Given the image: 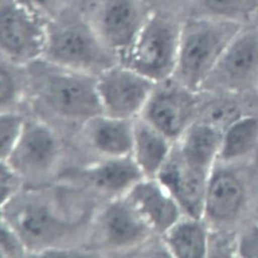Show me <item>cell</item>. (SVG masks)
<instances>
[{
    "label": "cell",
    "mask_w": 258,
    "mask_h": 258,
    "mask_svg": "<svg viewBox=\"0 0 258 258\" xmlns=\"http://www.w3.org/2000/svg\"><path fill=\"white\" fill-rule=\"evenodd\" d=\"M26 67L29 80L28 108L32 113L64 132V127H72L73 134L91 118L102 114L96 77L44 58Z\"/></svg>",
    "instance_id": "obj_2"
},
{
    "label": "cell",
    "mask_w": 258,
    "mask_h": 258,
    "mask_svg": "<svg viewBox=\"0 0 258 258\" xmlns=\"http://www.w3.org/2000/svg\"><path fill=\"white\" fill-rule=\"evenodd\" d=\"M27 67L0 57V111L28 108Z\"/></svg>",
    "instance_id": "obj_18"
},
{
    "label": "cell",
    "mask_w": 258,
    "mask_h": 258,
    "mask_svg": "<svg viewBox=\"0 0 258 258\" xmlns=\"http://www.w3.org/2000/svg\"><path fill=\"white\" fill-rule=\"evenodd\" d=\"M134 120L97 115L74 133L72 147L83 154V163L132 155Z\"/></svg>",
    "instance_id": "obj_12"
},
{
    "label": "cell",
    "mask_w": 258,
    "mask_h": 258,
    "mask_svg": "<svg viewBox=\"0 0 258 258\" xmlns=\"http://www.w3.org/2000/svg\"><path fill=\"white\" fill-rule=\"evenodd\" d=\"M25 188L21 175L8 163L0 160V207L5 206Z\"/></svg>",
    "instance_id": "obj_27"
},
{
    "label": "cell",
    "mask_w": 258,
    "mask_h": 258,
    "mask_svg": "<svg viewBox=\"0 0 258 258\" xmlns=\"http://www.w3.org/2000/svg\"><path fill=\"white\" fill-rule=\"evenodd\" d=\"M144 176L132 155L81 163L57 181L84 190L100 203L125 196Z\"/></svg>",
    "instance_id": "obj_10"
},
{
    "label": "cell",
    "mask_w": 258,
    "mask_h": 258,
    "mask_svg": "<svg viewBox=\"0 0 258 258\" xmlns=\"http://www.w3.org/2000/svg\"><path fill=\"white\" fill-rule=\"evenodd\" d=\"M258 85V25L244 26L228 45L203 88L235 90Z\"/></svg>",
    "instance_id": "obj_13"
},
{
    "label": "cell",
    "mask_w": 258,
    "mask_h": 258,
    "mask_svg": "<svg viewBox=\"0 0 258 258\" xmlns=\"http://www.w3.org/2000/svg\"><path fill=\"white\" fill-rule=\"evenodd\" d=\"M42 58L96 78L120 62V56L104 43L81 8L47 23Z\"/></svg>",
    "instance_id": "obj_3"
},
{
    "label": "cell",
    "mask_w": 258,
    "mask_h": 258,
    "mask_svg": "<svg viewBox=\"0 0 258 258\" xmlns=\"http://www.w3.org/2000/svg\"><path fill=\"white\" fill-rule=\"evenodd\" d=\"M81 10L104 43L120 58L152 13L144 0H82Z\"/></svg>",
    "instance_id": "obj_8"
},
{
    "label": "cell",
    "mask_w": 258,
    "mask_h": 258,
    "mask_svg": "<svg viewBox=\"0 0 258 258\" xmlns=\"http://www.w3.org/2000/svg\"><path fill=\"white\" fill-rule=\"evenodd\" d=\"M99 203L67 182L25 187L1 208L29 256H81Z\"/></svg>",
    "instance_id": "obj_1"
},
{
    "label": "cell",
    "mask_w": 258,
    "mask_h": 258,
    "mask_svg": "<svg viewBox=\"0 0 258 258\" xmlns=\"http://www.w3.org/2000/svg\"><path fill=\"white\" fill-rule=\"evenodd\" d=\"M244 26L215 18L185 16L172 78L191 91L202 89L228 45Z\"/></svg>",
    "instance_id": "obj_5"
},
{
    "label": "cell",
    "mask_w": 258,
    "mask_h": 258,
    "mask_svg": "<svg viewBox=\"0 0 258 258\" xmlns=\"http://www.w3.org/2000/svg\"><path fill=\"white\" fill-rule=\"evenodd\" d=\"M242 197L241 184L234 177L228 174L218 175L208 191V210L215 218H228L237 212Z\"/></svg>",
    "instance_id": "obj_20"
},
{
    "label": "cell",
    "mask_w": 258,
    "mask_h": 258,
    "mask_svg": "<svg viewBox=\"0 0 258 258\" xmlns=\"http://www.w3.org/2000/svg\"><path fill=\"white\" fill-rule=\"evenodd\" d=\"M29 11L50 22L66 13L81 8L82 0H16Z\"/></svg>",
    "instance_id": "obj_25"
},
{
    "label": "cell",
    "mask_w": 258,
    "mask_h": 258,
    "mask_svg": "<svg viewBox=\"0 0 258 258\" xmlns=\"http://www.w3.org/2000/svg\"><path fill=\"white\" fill-rule=\"evenodd\" d=\"M184 18L151 13L120 63L154 83L173 77Z\"/></svg>",
    "instance_id": "obj_6"
},
{
    "label": "cell",
    "mask_w": 258,
    "mask_h": 258,
    "mask_svg": "<svg viewBox=\"0 0 258 258\" xmlns=\"http://www.w3.org/2000/svg\"><path fill=\"white\" fill-rule=\"evenodd\" d=\"M191 0H144L152 13H167L185 18Z\"/></svg>",
    "instance_id": "obj_29"
},
{
    "label": "cell",
    "mask_w": 258,
    "mask_h": 258,
    "mask_svg": "<svg viewBox=\"0 0 258 258\" xmlns=\"http://www.w3.org/2000/svg\"><path fill=\"white\" fill-rule=\"evenodd\" d=\"M239 115V107L234 101L220 99L206 106L203 118L206 124L218 131L232 124Z\"/></svg>",
    "instance_id": "obj_26"
},
{
    "label": "cell",
    "mask_w": 258,
    "mask_h": 258,
    "mask_svg": "<svg viewBox=\"0 0 258 258\" xmlns=\"http://www.w3.org/2000/svg\"><path fill=\"white\" fill-rule=\"evenodd\" d=\"M191 91L172 78L156 83L140 117L167 138L178 135L191 105Z\"/></svg>",
    "instance_id": "obj_14"
},
{
    "label": "cell",
    "mask_w": 258,
    "mask_h": 258,
    "mask_svg": "<svg viewBox=\"0 0 258 258\" xmlns=\"http://www.w3.org/2000/svg\"><path fill=\"white\" fill-rule=\"evenodd\" d=\"M258 13V0H191L187 16L215 18L246 26Z\"/></svg>",
    "instance_id": "obj_19"
},
{
    "label": "cell",
    "mask_w": 258,
    "mask_h": 258,
    "mask_svg": "<svg viewBox=\"0 0 258 258\" xmlns=\"http://www.w3.org/2000/svg\"><path fill=\"white\" fill-rule=\"evenodd\" d=\"M257 137V119L248 117L236 122L227 133L223 156L233 158L246 153L253 147Z\"/></svg>",
    "instance_id": "obj_23"
},
{
    "label": "cell",
    "mask_w": 258,
    "mask_h": 258,
    "mask_svg": "<svg viewBox=\"0 0 258 258\" xmlns=\"http://www.w3.org/2000/svg\"><path fill=\"white\" fill-rule=\"evenodd\" d=\"M64 131L29 110L21 137L7 162L25 182V187L50 185L64 172L72 148Z\"/></svg>",
    "instance_id": "obj_4"
},
{
    "label": "cell",
    "mask_w": 258,
    "mask_h": 258,
    "mask_svg": "<svg viewBox=\"0 0 258 258\" xmlns=\"http://www.w3.org/2000/svg\"><path fill=\"white\" fill-rule=\"evenodd\" d=\"M0 256L1 257L29 256L27 249L17 233L0 218Z\"/></svg>",
    "instance_id": "obj_28"
},
{
    "label": "cell",
    "mask_w": 258,
    "mask_h": 258,
    "mask_svg": "<svg viewBox=\"0 0 258 258\" xmlns=\"http://www.w3.org/2000/svg\"><path fill=\"white\" fill-rule=\"evenodd\" d=\"M190 213L199 215L204 193L203 171L188 163L166 160L156 176Z\"/></svg>",
    "instance_id": "obj_16"
},
{
    "label": "cell",
    "mask_w": 258,
    "mask_h": 258,
    "mask_svg": "<svg viewBox=\"0 0 258 258\" xmlns=\"http://www.w3.org/2000/svg\"><path fill=\"white\" fill-rule=\"evenodd\" d=\"M29 109L0 111V160H7L21 137Z\"/></svg>",
    "instance_id": "obj_24"
},
{
    "label": "cell",
    "mask_w": 258,
    "mask_h": 258,
    "mask_svg": "<svg viewBox=\"0 0 258 258\" xmlns=\"http://www.w3.org/2000/svg\"><path fill=\"white\" fill-rule=\"evenodd\" d=\"M156 83L122 63L97 77L104 114L134 120L141 116Z\"/></svg>",
    "instance_id": "obj_11"
},
{
    "label": "cell",
    "mask_w": 258,
    "mask_h": 258,
    "mask_svg": "<svg viewBox=\"0 0 258 258\" xmlns=\"http://www.w3.org/2000/svg\"><path fill=\"white\" fill-rule=\"evenodd\" d=\"M166 243L178 257L199 258L206 252V236L200 225L184 223L172 226L165 233Z\"/></svg>",
    "instance_id": "obj_21"
},
{
    "label": "cell",
    "mask_w": 258,
    "mask_h": 258,
    "mask_svg": "<svg viewBox=\"0 0 258 258\" xmlns=\"http://www.w3.org/2000/svg\"><path fill=\"white\" fill-rule=\"evenodd\" d=\"M152 233L126 196L113 198L96 209L84 249L91 256L131 254L140 250Z\"/></svg>",
    "instance_id": "obj_7"
},
{
    "label": "cell",
    "mask_w": 258,
    "mask_h": 258,
    "mask_svg": "<svg viewBox=\"0 0 258 258\" xmlns=\"http://www.w3.org/2000/svg\"><path fill=\"white\" fill-rule=\"evenodd\" d=\"M125 196L153 232L165 234L175 225L176 206L156 178H143Z\"/></svg>",
    "instance_id": "obj_15"
},
{
    "label": "cell",
    "mask_w": 258,
    "mask_h": 258,
    "mask_svg": "<svg viewBox=\"0 0 258 258\" xmlns=\"http://www.w3.org/2000/svg\"><path fill=\"white\" fill-rule=\"evenodd\" d=\"M47 22L16 0H0V57L27 64L42 58Z\"/></svg>",
    "instance_id": "obj_9"
},
{
    "label": "cell",
    "mask_w": 258,
    "mask_h": 258,
    "mask_svg": "<svg viewBox=\"0 0 258 258\" xmlns=\"http://www.w3.org/2000/svg\"><path fill=\"white\" fill-rule=\"evenodd\" d=\"M169 155L167 137L144 120H134L132 156L146 178H156Z\"/></svg>",
    "instance_id": "obj_17"
},
{
    "label": "cell",
    "mask_w": 258,
    "mask_h": 258,
    "mask_svg": "<svg viewBox=\"0 0 258 258\" xmlns=\"http://www.w3.org/2000/svg\"><path fill=\"white\" fill-rule=\"evenodd\" d=\"M251 24H256L258 25V13L256 14V17H255L254 20H253V23Z\"/></svg>",
    "instance_id": "obj_30"
},
{
    "label": "cell",
    "mask_w": 258,
    "mask_h": 258,
    "mask_svg": "<svg viewBox=\"0 0 258 258\" xmlns=\"http://www.w3.org/2000/svg\"><path fill=\"white\" fill-rule=\"evenodd\" d=\"M218 131L206 123L196 126L191 131L184 149V157L188 164L204 170L210 163L218 146Z\"/></svg>",
    "instance_id": "obj_22"
}]
</instances>
